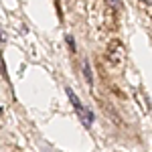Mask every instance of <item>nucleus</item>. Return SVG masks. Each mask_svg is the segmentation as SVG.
<instances>
[{
	"mask_svg": "<svg viewBox=\"0 0 152 152\" xmlns=\"http://www.w3.org/2000/svg\"><path fill=\"white\" fill-rule=\"evenodd\" d=\"M65 95L69 97V102L71 105H73V110H75V116L79 118V122H81L85 128L89 130L91 126H94V122H95V116H94V112L89 110V107H85V105L81 104V99L77 97V94L71 89V87H65Z\"/></svg>",
	"mask_w": 152,
	"mask_h": 152,
	"instance_id": "f257e3e1",
	"label": "nucleus"
},
{
	"mask_svg": "<svg viewBox=\"0 0 152 152\" xmlns=\"http://www.w3.org/2000/svg\"><path fill=\"white\" fill-rule=\"evenodd\" d=\"M81 69H83V77H85V83H87L89 87H94V71H91V63H89V59H87V57L81 61Z\"/></svg>",
	"mask_w": 152,
	"mask_h": 152,
	"instance_id": "f03ea898",
	"label": "nucleus"
},
{
	"mask_svg": "<svg viewBox=\"0 0 152 152\" xmlns=\"http://www.w3.org/2000/svg\"><path fill=\"white\" fill-rule=\"evenodd\" d=\"M65 43H67V47H69V51L71 53H75L77 51V45H75V39L71 35H65Z\"/></svg>",
	"mask_w": 152,
	"mask_h": 152,
	"instance_id": "7ed1b4c3",
	"label": "nucleus"
},
{
	"mask_svg": "<svg viewBox=\"0 0 152 152\" xmlns=\"http://www.w3.org/2000/svg\"><path fill=\"white\" fill-rule=\"evenodd\" d=\"M104 2H105V6H107V8H112V10H118V8H120V4H122L120 0H104Z\"/></svg>",
	"mask_w": 152,
	"mask_h": 152,
	"instance_id": "20e7f679",
	"label": "nucleus"
},
{
	"mask_svg": "<svg viewBox=\"0 0 152 152\" xmlns=\"http://www.w3.org/2000/svg\"><path fill=\"white\" fill-rule=\"evenodd\" d=\"M140 2H142V4H146V6H150V4H152V0H140Z\"/></svg>",
	"mask_w": 152,
	"mask_h": 152,
	"instance_id": "39448f33",
	"label": "nucleus"
}]
</instances>
